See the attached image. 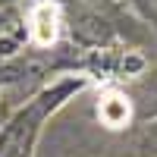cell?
I'll return each mask as SVG.
<instances>
[{"label": "cell", "mask_w": 157, "mask_h": 157, "mask_svg": "<svg viewBox=\"0 0 157 157\" xmlns=\"http://www.w3.org/2000/svg\"><path fill=\"white\" fill-rule=\"evenodd\" d=\"M98 116H101V123L107 129H123L132 120V104H129V98H123L120 91H107V94L101 98V104H98Z\"/></svg>", "instance_id": "obj_2"}, {"label": "cell", "mask_w": 157, "mask_h": 157, "mask_svg": "<svg viewBox=\"0 0 157 157\" xmlns=\"http://www.w3.org/2000/svg\"><path fill=\"white\" fill-rule=\"evenodd\" d=\"M60 25H63V13L54 0H41L35 3L32 16H29V29H32V41L38 47H50L60 38Z\"/></svg>", "instance_id": "obj_1"}]
</instances>
